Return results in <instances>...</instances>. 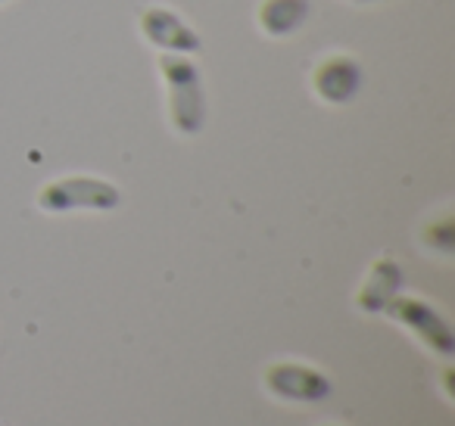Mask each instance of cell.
<instances>
[{
    "mask_svg": "<svg viewBox=\"0 0 455 426\" xmlns=\"http://www.w3.org/2000/svg\"><path fill=\"white\" fill-rule=\"evenodd\" d=\"M403 283H405V274L396 258H390V256L374 258L365 280H362V287H359V296H355V305L365 314H380L399 296Z\"/></svg>",
    "mask_w": 455,
    "mask_h": 426,
    "instance_id": "cell-7",
    "label": "cell"
},
{
    "mask_svg": "<svg viewBox=\"0 0 455 426\" xmlns=\"http://www.w3.org/2000/svg\"><path fill=\"white\" fill-rule=\"evenodd\" d=\"M384 314L390 320H396L399 327L411 333L424 349H430L440 358H452L455 355V333L449 327V320L436 312L430 302L418 299V296H403L399 293L390 305L384 308Z\"/></svg>",
    "mask_w": 455,
    "mask_h": 426,
    "instance_id": "cell-3",
    "label": "cell"
},
{
    "mask_svg": "<svg viewBox=\"0 0 455 426\" xmlns=\"http://www.w3.org/2000/svg\"><path fill=\"white\" fill-rule=\"evenodd\" d=\"M427 246H434V249L440 252H452L455 249V233H452V218H440L436 225L427 227Z\"/></svg>",
    "mask_w": 455,
    "mask_h": 426,
    "instance_id": "cell-9",
    "label": "cell"
},
{
    "mask_svg": "<svg viewBox=\"0 0 455 426\" xmlns=\"http://www.w3.org/2000/svg\"><path fill=\"white\" fill-rule=\"evenodd\" d=\"M309 88L328 106H347L362 91V63L349 53H324L312 66Z\"/></svg>",
    "mask_w": 455,
    "mask_h": 426,
    "instance_id": "cell-5",
    "label": "cell"
},
{
    "mask_svg": "<svg viewBox=\"0 0 455 426\" xmlns=\"http://www.w3.org/2000/svg\"><path fill=\"white\" fill-rule=\"evenodd\" d=\"M122 202V193L113 181L94 175H69L47 181L38 190V209L47 215L66 212H113Z\"/></svg>",
    "mask_w": 455,
    "mask_h": 426,
    "instance_id": "cell-2",
    "label": "cell"
},
{
    "mask_svg": "<svg viewBox=\"0 0 455 426\" xmlns=\"http://www.w3.org/2000/svg\"><path fill=\"white\" fill-rule=\"evenodd\" d=\"M312 0H262L256 22L268 38H291L309 22Z\"/></svg>",
    "mask_w": 455,
    "mask_h": 426,
    "instance_id": "cell-8",
    "label": "cell"
},
{
    "mask_svg": "<svg viewBox=\"0 0 455 426\" xmlns=\"http://www.w3.org/2000/svg\"><path fill=\"white\" fill-rule=\"evenodd\" d=\"M165 94H169V122L178 134L194 138L206 125V94H203L200 66L184 53H163L159 57Z\"/></svg>",
    "mask_w": 455,
    "mask_h": 426,
    "instance_id": "cell-1",
    "label": "cell"
},
{
    "mask_svg": "<svg viewBox=\"0 0 455 426\" xmlns=\"http://www.w3.org/2000/svg\"><path fill=\"white\" fill-rule=\"evenodd\" d=\"M138 28L147 44L163 53H184V57H190V53H196L203 47L196 28L178 10L165 7V4H150V7L140 10Z\"/></svg>",
    "mask_w": 455,
    "mask_h": 426,
    "instance_id": "cell-4",
    "label": "cell"
},
{
    "mask_svg": "<svg viewBox=\"0 0 455 426\" xmlns=\"http://www.w3.org/2000/svg\"><path fill=\"white\" fill-rule=\"evenodd\" d=\"M359 4H365V0H359Z\"/></svg>",
    "mask_w": 455,
    "mask_h": 426,
    "instance_id": "cell-10",
    "label": "cell"
},
{
    "mask_svg": "<svg viewBox=\"0 0 455 426\" xmlns=\"http://www.w3.org/2000/svg\"><path fill=\"white\" fill-rule=\"evenodd\" d=\"M0 4H4V0H0Z\"/></svg>",
    "mask_w": 455,
    "mask_h": 426,
    "instance_id": "cell-11",
    "label": "cell"
},
{
    "mask_svg": "<svg viewBox=\"0 0 455 426\" xmlns=\"http://www.w3.org/2000/svg\"><path fill=\"white\" fill-rule=\"evenodd\" d=\"M266 389L281 401H324L334 392V383L322 374V370L309 367V364H297V361H275L266 367L262 374Z\"/></svg>",
    "mask_w": 455,
    "mask_h": 426,
    "instance_id": "cell-6",
    "label": "cell"
}]
</instances>
